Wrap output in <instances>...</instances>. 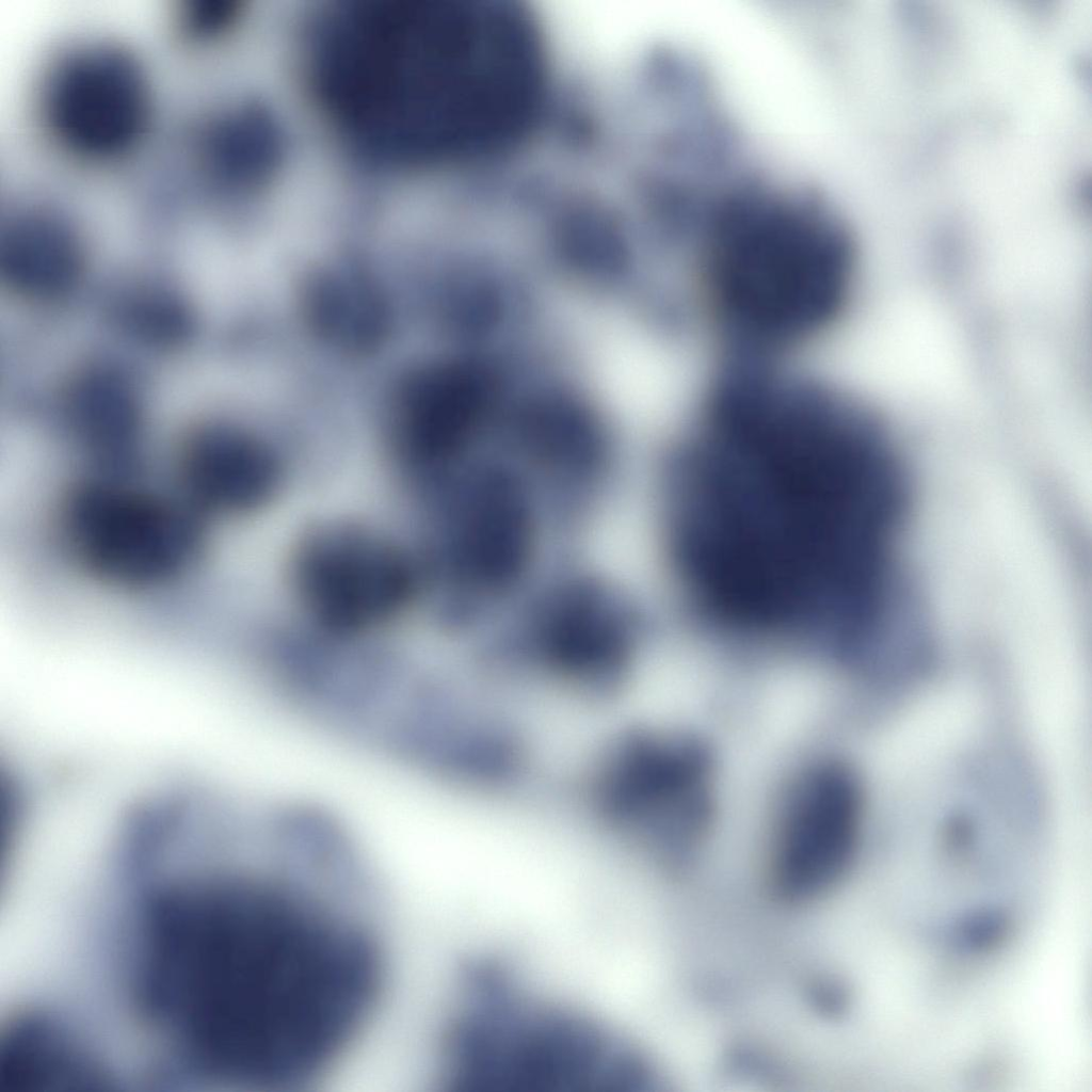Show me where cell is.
Returning <instances> with one entry per match:
<instances>
[{"label": "cell", "mask_w": 1092, "mask_h": 1092, "mask_svg": "<svg viewBox=\"0 0 1092 1092\" xmlns=\"http://www.w3.org/2000/svg\"><path fill=\"white\" fill-rule=\"evenodd\" d=\"M665 478L669 563L709 631L826 638L880 619L906 584L911 478L885 421L856 398L760 392L681 437Z\"/></svg>", "instance_id": "1"}, {"label": "cell", "mask_w": 1092, "mask_h": 1092, "mask_svg": "<svg viewBox=\"0 0 1092 1092\" xmlns=\"http://www.w3.org/2000/svg\"><path fill=\"white\" fill-rule=\"evenodd\" d=\"M1 269L18 293L48 299L65 293L83 264L81 240L57 210L26 206L13 211L1 230Z\"/></svg>", "instance_id": "16"}, {"label": "cell", "mask_w": 1092, "mask_h": 1092, "mask_svg": "<svg viewBox=\"0 0 1092 1092\" xmlns=\"http://www.w3.org/2000/svg\"><path fill=\"white\" fill-rule=\"evenodd\" d=\"M771 860L774 894L792 903L826 895L855 848L862 794L855 775L838 764L805 770L781 805Z\"/></svg>", "instance_id": "9"}, {"label": "cell", "mask_w": 1092, "mask_h": 1092, "mask_svg": "<svg viewBox=\"0 0 1092 1092\" xmlns=\"http://www.w3.org/2000/svg\"><path fill=\"white\" fill-rule=\"evenodd\" d=\"M308 43L311 92L368 164L430 172L489 158L534 94L530 38L504 1H348Z\"/></svg>", "instance_id": "3"}, {"label": "cell", "mask_w": 1092, "mask_h": 1092, "mask_svg": "<svg viewBox=\"0 0 1092 1092\" xmlns=\"http://www.w3.org/2000/svg\"><path fill=\"white\" fill-rule=\"evenodd\" d=\"M178 494L207 521L218 514L248 512L274 494L279 466L250 433L226 423H205L183 438L176 460Z\"/></svg>", "instance_id": "11"}, {"label": "cell", "mask_w": 1092, "mask_h": 1092, "mask_svg": "<svg viewBox=\"0 0 1092 1092\" xmlns=\"http://www.w3.org/2000/svg\"><path fill=\"white\" fill-rule=\"evenodd\" d=\"M441 1055L443 1081L471 1092H622L644 1065L621 1040L559 1008L528 1003L495 971L468 982Z\"/></svg>", "instance_id": "5"}, {"label": "cell", "mask_w": 1092, "mask_h": 1092, "mask_svg": "<svg viewBox=\"0 0 1092 1092\" xmlns=\"http://www.w3.org/2000/svg\"><path fill=\"white\" fill-rule=\"evenodd\" d=\"M303 603L323 626L355 632L395 615L411 598L415 574L394 546L353 527L312 533L294 565Z\"/></svg>", "instance_id": "10"}, {"label": "cell", "mask_w": 1092, "mask_h": 1092, "mask_svg": "<svg viewBox=\"0 0 1092 1092\" xmlns=\"http://www.w3.org/2000/svg\"><path fill=\"white\" fill-rule=\"evenodd\" d=\"M196 136V171L216 200H247L278 170L280 135L257 106L239 105L215 113Z\"/></svg>", "instance_id": "14"}, {"label": "cell", "mask_w": 1092, "mask_h": 1092, "mask_svg": "<svg viewBox=\"0 0 1092 1092\" xmlns=\"http://www.w3.org/2000/svg\"><path fill=\"white\" fill-rule=\"evenodd\" d=\"M60 545L101 584L129 592L180 579L203 556L207 521L177 493L138 483L132 472L97 470L62 495Z\"/></svg>", "instance_id": "6"}, {"label": "cell", "mask_w": 1092, "mask_h": 1092, "mask_svg": "<svg viewBox=\"0 0 1092 1092\" xmlns=\"http://www.w3.org/2000/svg\"><path fill=\"white\" fill-rule=\"evenodd\" d=\"M106 1075L85 1045L55 1015L16 1013L0 1044V1092L97 1089Z\"/></svg>", "instance_id": "15"}, {"label": "cell", "mask_w": 1092, "mask_h": 1092, "mask_svg": "<svg viewBox=\"0 0 1092 1092\" xmlns=\"http://www.w3.org/2000/svg\"><path fill=\"white\" fill-rule=\"evenodd\" d=\"M39 95L43 125L67 154L110 162L131 154L150 127V79L135 53L111 42H87L61 54Z\"/></svg>", "instance_id": "8"}, {"label": "cell", "mask_w": 1092, "mask_h": 1092, "mask_svg": "<svg viewBox=\"0 0 1092 1092\" xmlns=\"http://www.w3.org/2000/svg\"><path fill=\"white\" fill-rule=\"evenodd\" d=\"M692 251L729 359L769 363L814 338L851 288L852 240L828 200L754 165L719 193Z\"/></svg>", "instance_id": "4"}, {"label": "cell", "mask_w": 1092, "mask_h": 1092, "mask_svg": "<svg viewBox=\"0 0 1092 1092\" xmlns=\"http://www.w3.org/2000/svg\"><path fill=\"white\" fill-rule=\"evenodd\" d=\"M708 777L697 743L616 730L591 755L582 792L592 819L616 841L677 851L706 820Z\"/></svg>", "instance_id": "7"}, {"label": "cell", "mask_w": 1092, "mask_h": 1092, "mask_svg": "<svg viewBox=\"0 0 1092 1092\" xmlns=\"http://www.w3.org/2000/svg\"><path fill=\"white\" fill-rule=\"evenodd\" d=\"M453 529L455 564L468 581L501 585L525 564L531 519L517 485L504 475L473 479L459 501Z\"/></svg>", "instance_id": "13"}, {"label": "cell", "mask_w": 1092, "mask_h": 1092, "mask_svg": "<svg viewBox=\"0 0 1092 1092\" xmlns=\"http://www.w3.org/2000/svg\"><path fill=\"white\" fill-rule=\"evenodd\" d=\"M493 388L489 374L472 366L444 365L415 372L397 403L401 446L425 463L454 456L487 413Z\"/></svg>", "instance_id": "12"}, {"label": "cell", "mask_w": 1092, "mask_h": 1092, "mask_svg": "<svg viewBox=\"0 0 1092 1092\" xmlns=\"http://www.w3.org/2000/svg\"><path fill=\"white\" fill-rule=\"evenodd\" d=\"M124 977L194 1045L259 1070L350 1049L378 1006L385 947L375 906L325 877L240 870L134 900Z\"/></svg>", "instance_id": "2"}, {"label": "cell", "mask_w": 1092, "mask_h": 1092, "mask_svg": "<svg viewBox=\"0 0 1092 1092\" xmlns=\"http://www.w3.org/2000/svg\"><path fill=\"white\" fill-rule=\"evenodd\" d=\"M238 11L234 0H184L179 7L178 25L188 38L207 41L231 26Z\"/></svg>", "instance_id": "18"}, {"label": "cell", "mask_w": 1092, "mask_h": 1092, "mask_svg": "<svg viewBox=\"0 0 1092 1092\" xmlns=\"http://www.w3.org/2000/svg\"><path fill=\"white\" fill-rule=\"evenodd\" d=\"M305 309L311 326L330 343L364 352L387 330L385 301L375 284L352 266L316 273L307 284Z\"/></svg>", "instance_id": "17"}]
</instances>
